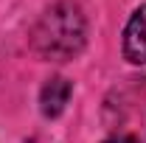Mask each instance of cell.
<instances>
[{"mask_svg":"<svg viewBox=\"0 0 146 143\" xmlns=\"http://www.w3.org/2000/svg\"><path fill=\"white\" fill-rule=\"evenodd\" d=\"M34 51L45 59H70L84 45V17L79 6L56 3L51 6L31 31Z\"/></svg>","mask_w":146,"mask_h":143,"instance_id":"obj_1","label":"cell"},{"mask_svg":"<svg viewBox=\"0 0 146 143\" xmlns=\"http://www.w3.org/2000/svg\"><path fill=\"white\" fill-rule=\"evenodd\" d=\"M124 54L135 65H146V6H141L127 23L124 31Z\"/></svg>","mask_w":146,"mask_h":143,"instance_id":"obj_2","label":"cell"},{"mask_svg":"<svg viewBox=\"0 0 146 143\" xmlns=\"http://www.w3.org/2000/svg\"><path fill=\"white\" fill-rule=\"evenodd\" d=\"M70 81L56 76V79H48V84L42 87V95H39V104H42V112L48 118H56L62 115V109L68 107V98H70Z\"/></svg>","mask_w":146,"mask_h":143,"instance_id":"obj_3","label":"cell"},{"mask_svg":"<svg viewBox=\"0 0 146 143\" xmlns=\"http://www.w3.org/2000/svg\"><path fill=\"white\" fill-rule=\"evenodd\" d=\"M104 143H135L132 138H112V140H104Z\"/></svg>","mask_w":146,"mask_h":143,"instance_id":"obj_4","label":"cell"}]
</instances>
